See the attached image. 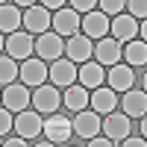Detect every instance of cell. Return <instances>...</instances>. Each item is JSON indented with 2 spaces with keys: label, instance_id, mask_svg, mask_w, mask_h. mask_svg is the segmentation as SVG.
Returning <instances> with one entry per match:
<instances>
[{
  "label": "cell",
  "instance_id": "obj_1",
  "mask_svg": "<svg viewBox=\"0 0 147 147\" xmlns=\"http://www.w3.org/2000/svg\"><path fill=\"white\" fill-rule=\"evenodd\" d=\"M41 132H44V138L53 141V144H68L71 141V132H74V124H71V118L50 112L47 124H41Z\"/></svg>",
  "mask_w": 147,
  "mask_h": 147
},
{
  "label": "cell",
  "instance_id": "obj_2",
  "mask_svg": "<svg viewBox=\"0 0 147 147\" xmlns=\"http://www.w3.org/2000/svg\"><path fill=\"white\" fill-rule=\"evenodd\" d=\"M3 50H6V56H12V59H30L32 56V50H35V41H32V32H21V30H15V32H9V38H6V44H3Z\"/></svg>",
  "mask_w": 147,
  "mask_h": 147
},
{
  "label": "cell",
  "instance_id": "obj_3",
  "mask_svg": "<svg viewBox=\"0 0 147 147\" xmlns=\"http://www.w3.org/2000/svg\"><path fill=\"white\" fill-rule=\"evenodd\" d=\"M30 103L35 106V112H56L62 106V94L56 91V85H35V94H30Z\"/></svg>",
  "mask_w": 147,
  "mask_h": 147
},
{
  "label": "cell",
  "instance_id": "obj_4",
  "mask_svg": "<svg viewBox=\"0 0 147 147\" xmlns=\"http://www.w3.org/2000/svg\"><path fill=\"white\" fill-rule=\"evenodd\" d=\"M129 127H132V124H129V115H118L115 109H112V112H106V118L100 121L103 136H109L115 144L124 138V136H129Z\"/></svg>",
  "mask_w": 147,
  "mask_h": 147
},
{
  "label": "cell",
  "instance_id": "obj_5",
  "mask_svg": "<svg viewBox=\"0 0 147 147\" xmlns=\"http://www.w3.org/2000/svg\"><path fill=\"white\" fill-rule=\"evenodd\" d=\"M50 27H53L56 35H77V30H80V12L68 9V6L56 9V15L50 18Z\"/></svg>",
  "mask_w": 147,
  "mask_h": 147
},
{
  "label": "cell",
  "instance_id": "obj_6",
  "mask_svg": "<svg viewBox=\"0 0 147 147\" xmlns=\"http://www.w3.org/2000/svg\"><path fill=\"white\" fill-rule=\"evenodd\" d=\"M32 53H38V59H44V62H53V59H59V56L65 53L62 35H56V32H41L38 41H35V50H32Z\"/></svg>",
  "mask_w": 147,
  "mask_h": 147
},
{
  "label": "cell",
  "instance_id": "obj_7",
  "mask_svg": "<svg viewBox=\"0 0 147 147\" xmlns=\"http://www.w3.org/2000/svg\"><path fill=\"white\" fill-rule=\"evenodd\" d=\"M3 106L9 109V112H24V109L30 106V91H27V85L24 82H9L6 88H3Z\"/></svg>",
  "mask_w": 147,
  "mask_h": 147
},
{
  "label": "cell",
  "instance_id": "obj_8",
  "mask_svg": "<svg viewBox=\"0 0 147 147\" xmlns=\"http://www.w3.org/2000/svg\"><path fill=\"white\" fill-rule=\"evenodd\" d=\"M41 112H35V109H24V112H18L15 118V132L24 138H35V136H41Z\"/></svg>",
  "mask_w": 147,
  "mask_h": 147
},
{
  "label": "cell",
  "instance_id": "obj_9",
  "mask_svg": "<svg viewBox=\"0 0 147 147\" xmlns=\"http://www.w3.org/2000/svg\"><path fill=\"white\" fill-rule=\"evenodd\" d=\"M18 77L24 85H41L47 80V62L44 59H24V65L18 68Z\"/></svg>",
  "mask_w": 147,
  "mask_h": 147
},
{
  "label": "cell",
  "instance_id": "obj_10",
  "mask_svg": "<svg viewBox=\"0 0 147 147\" xmlns=\"http://www.w3.org/2000/svg\"><path fill=\"white\" fill-rule=\"evenodd\" d=\"M80 27L85 32V38H103V35L109 32V18L103 15V12H85V18H80Z\"/></svg>",
  "mask_w": 147,
  "mask_h": 147
},
{
  "label": "cell",
  "instance_id": "obj_11",
  "mask_svg": "<svg viewBox=\"0 0 147 147\" xmlns=\"http://www.w3.org/2000/svg\"><path fill=\"white\" fill-rule=\"evenodd\" d=\"M21 24L27 27V32H47V27H50V9L44 6H27V12H24Z\"/></svg>",
  "mask_w": 147,
  "mask_h": 147
},
{
  "label": "cell",
  "instance_id": "obj_12",
  "mask_svg": "<svg viewBox=\"0 0 147 147\" xmlns=\"http://www.w3.org/2000/svg\"><path fill=\"white\" fill-rule=\"evenodd\" d=\"M109 30H112V38L121 41H132L138 35V21L132 15H115V21H109Z\"/></svg>",
  "mask_w": 147,
  "mask_h": 147
},
{
  "label": "cell",
  "instance_id": "obj_13",
  "mask_svg": "<svg viewBox=\"0 0 147 147\" xmlns=\"http://www.w3.org/2000/svg\"><path fill=\"white\" fill-rule=\"evenodd\" d=\"M47 77L53 80V85H62V88H68V85L77 80V68H74L71 59H53V65L47 68Z\"/></svg>",
  "mask_w": 147,
  "mask_h": 147
},
{
  "label": "cell",
  "instance_id": "obj_14",
  "mask_svg": "<svg viewBox=\"0 0 147 147\" xmlns=\"http://www.w3.org/2000/svg\"><path fill=\"white\" fill-rule=\"evenodd\" d=\"M112 71L106 74V80H109V88L112 91H127V88H132V82H136V71H132L129 65H121V62H115V65H109Z\"/></svg>",
  "mask_w": 147,
  "mask_h": 147
},
{
  "label": "cell",
  "instance_id": "obj_15",
  "mask_svg": "<svg viewBox=\"0 0 147 147\" xmlns=\"http://www.w3.org/2000/svg\"><path fill=\"white\" fill-rule=\"evenodd\" d=\"M91 50H94V44L91 38H85V35H68V44H65V53L74 65L77 62H88L91 59Z\"/></svg>",
  "mask_w": 147,
  "mask_h": 147
},
{
  "label": "cell",
  "instance_id": "obj_16",
  "mask_svg": "<svg viewBox=\"0 0 147 147\" xmlns=\"http://www.w3.org/2000/svg\"><path fill=\"white\" fill-rule=\"evenodd\" d=\"M74 132H77L80 138H91V136H97L100 132V118H97V112L91 109H80L77 112V118H74Z\"/></svg>",
  "mask_w": 147,
  "mask_h": 147
},
{
  "label": "cell",
  "instance_id": "obj_17",
  "mask_svg": "<svg viewBox=\"0 0 147 147\" xmlns=\"http://www.w3.org/2000/svg\"><path fill=\"white\" fill-rule=\"evenodd\" d=\"M88 103H91V109H94L97 115H106V112H112V109L118 106V91L97 85L94 94H88Z\"/></svg>",
  "mask_w": 147,
  "mask_h": 147
},
{
  "label": "cell",
  "instance_id": "obj_18",
  "mask_svg": "<svg viewBox=\"0 0 147 147\" xmlns=\"http://www.w3.org/2000/svg\"><path fill=\"white\" fill-rule=\"evenodd\" d=\"M77 80H80L82 88H97V85H103L106 71H103V65H100V62H85V65L77 71Z\"/></svg>",
  "mask_w": 147,
  "mask_h": 147
},
{
  "label": "cell",
  "instance_id": "obj_19",
  "mask_svg": "<svg viewBox=\"0 0 147 147\" xmlns=\"http://www.w3.org/2000/svg\"><path fill=\"white\" fill-rule=\"evenodd\" d=\"M144 112H147V94H144V88H127V94H124V115H129V118H144Z\"/></svg>",
  "mask_w": 147,
  "mask_h": 147
},
{
  "label": "cell",
  "instance_id": "obj_20",
  "mask_svg": "<svg viewBox=\"0 0 147 147\" xmlns=\"http://www.w3.org/2000/svg\"><path fill=\"white\" fill-rule=\"evenodd\" d=\"M94 56H97V62L100 65H115L118 59H121V47H118V41L115 38H97V44H94V50H91Z\"/></svg>",
  "mask_w": 147,
  "mask_h": 147
},
{
  "label": "cell",
  "instance_id": "obj_21",
  "mask_svg": "<svg viewBox=\"0 0 147 147\" xmlns=\"http://www.w3.org/2000/svg\"><path fill=\"white\" fill-rule=\"evenodd\" d=\"M62 103L71 109V112H80V109L88 106V88H82V85H68V91L62 94Z\"/></svg>",
  "mask_w": 147,
  "mask_h": 147
},
{
  "label": "cell",
  "instance_id": "obj_22",
  "mask_svg": "<svg viewBox=\"0 0 147 147\" xmlns=\"http://www.w3.org/2000/svg\"><path fill=\"white\" fill-rule=\"evenodd\" d=\"M21 27V12L12 3H0V32H15Z\"/></svg>",
  "mask_w": 147,
  "mask_h": 147
},
{
  "label": "cell",
  "instance_id": "obj_23",
  "mask_svg": "<svg viewBox=\"0 0 147 147\" xmlns=\"http://www.w3.org/2000/svg\"><path fill=\"white\" fill-rule=\"evenodd\" d=\"M121 53L127 56L129 68H144V62H147V47H144V41H136V38H132L127 47H121Z\"/></svg>",
  "mask_w": 147,
  "mask_h": 147
},
{
  "label": "cell",
  "instance_id": "obj_24",
  "mask_svg": "<svg viewBox=\"0 0 147 147\" xmlns=\"http://www.w3.org/2000/svg\"><path fill=\"white\" fill-rule=\"evenodd\" d=\"M18 80V65L12 56H0V85H9Z\"/></svg>",
  "mask_w": 147,
  "mask_h": 147
},
{
  "label": "cell",
  "instance_id": "obj_25",
  "mask_svg": "<svg viewBox=\"0 0 147 147\" xmlns=\"http://www.w3.org/2000/svg\"><path fill=\"white\" fill-rule=\"evenodd\" d=\"M97 3H100L103 15H121V9L127 6V0H97Z\"/></svg>",
  "mask_w": 147,
  "mask_h": 147
},
{
  "label": "cell",
  "instance_id": "obj_26",
  "mask_svg": "<svg viewBox=\"0 0 147 147\" xmlns=\"http://www.w3.org/2000/svg\"><path fill=\"white\" fill-rule=\"evenodd\" d=\"M15 129V118H12L9 109H0V136H9Z\"/></svg>",
  "mask_w": 147,
  "mask_h": 147
},
{
  "label": "cell",
  "instance_id": "obj_27",
  "mask_svg": "<svg viewBox=\"0 0 147 147\" xmlns=\"http://www.w3.org/2000/svg\"><path fill=\"white\" fill-rule=\"evenodd\" d=\"M127 6H129V15L132 18H141L144 21V15H147V0H127Z\"/></svg>",
  "mask_w": 147,
  "mask_h": 147
},
{
  "label": "cell",
  "instance_id": "obj_28",
  "mask_svg": "<svg viewBox=\"0 0 147 147\" xmlns=\"http://www.w3.org/2000/svg\"><path fill=\"white\" fill-rule=\"evenodd\" d=\"M94 3H97V0H71V9H77V12H91Z\"/></svg>",
  "mask_w": 147,
  "mask_h": 147
},
{
  "label": "cell",
  "instance_id": "obj_29",
  "mask_svg": "<svg viewBox=\"0 0 147 147\" xmlns=\"http://www.w3.org/2000/svg\"><path fill=\"white\" fill-rule=\"evenodd\" d=\"M127 147H144V136H124L121 138Z\"/></svg>",
  "mask_w": 147,
  "mask_h": 147
},
{
  "label": "cell",
  "instance_id": "obj_30",
  "mask_svg": "<svg viewBox=\"0 0 147 147\" xmlns=\"http://www.w3.org/2000/svg\"><path fill=\"white\" fill-rule=\"evenodd\" d=\"M3 144H9V147H24V144H30V141L24 138V136H12V138H6Z\"/></svg>",
  "mask_w": 147,
  "mask_h": 147
},
{
  "label": "cell",
  "instance_id": "obj_31",
  "mask_svg": "<svg viewBox=\"0 0 147 147\" xmlns=\"http://www.w3.org/2000/svg\"><path fill=\"white\" fill-rule=\"evenodd\" d=\"M41 6H44V9H62L65 0H41Z\"/></svg>",
  "mask_w": 147,
  "mask_h": 147
},
{
  "label": "cell",
  "instance_id": "obj_32",
  "mask_svg": "<svg viewBox=\"0 0 147 147\" xmlns=\"http://www.w3.org/2000/svg\"><path fill=\"white\" fill-rule=\"evenodd\" d=\"M15 6H35V0H15Z\"/></svg>",
  "mask_w": 147,
  "mask_h": 147
},
{
  "label": "cell",
  "instance_id": "obj_33",
  "mask_svg": "<svg viewBox=\"0 0 147 147\" xmlns=\"http://www.w3.org/2000/svg\"><path fill=\"white\" fill-rule=\"evenodd\" d=\"M3 44H6V41H3V32H0V50H3Z\"/></svg>",
  "mask_w": 147,
  "mask_h": 147
},
{
  "label": "cell",
  "instance_id": "obj_34",
  "mask_svg": "<svg viewBox=\"0 0 147 147\" xmlns=\"http://www.w3.org/2000/svg\"><path fill=\"white\" fill-rule=\"evenodd\" d=\"M0 3H6V0H0Z\"/></svg>",
  "mask_w": 147,
  "mask_h": 147
},
{
  "label": "cell",
  "instance_id": "obj_35",
  "mask_svg": "<svg viewBox=\"0 0 147 147\" xmlns=\"http://www.w3.org/2000/svg\"><path fill=\"white\" fill-rule=\"evenodd\" d=\"M0 97H3V91H0Z\"/></svg>",
  "mask_w": 147,
  "mask_h": 147
}]
</instances>
